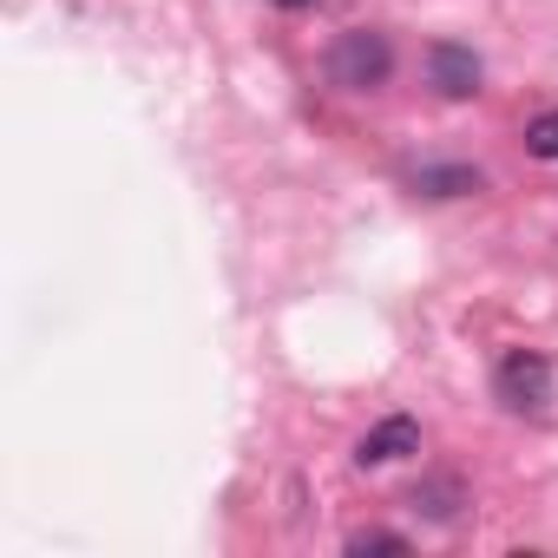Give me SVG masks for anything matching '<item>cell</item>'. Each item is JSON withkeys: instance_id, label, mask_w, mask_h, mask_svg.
Wrapping results in <instances>:
<instances>
[{"instance_id": "cell-1", "label": "cell", "mask_w": 558, "mask_h": 558, "mask_svg": "<svg viewBox=\"0 0 558 558\" xmlns=\"http://www.w3.org/2000/svg\"><path fill=\"white\" fill-rule=\"evenodd\" d=\"M493 395H499L512 414H551L558 375H551V362H545L538 349H512V355L499 362V375H493Z\"/></svg>"}, {"instance_id": "cell-2", "label": "cell", "mask_w": 558, "mask_h": 558, "mask_svg": "<svg viewBox=\"0 0 558 558\" xmlns=\"http://www.w3.org/2000/svg\"><path fill=\"white\" fill-rule=\"evenodd\" d=\"M388 66H395V47H388V34H342L336 47H329V80L342 86V93H375L381 80H388Z\"/></svg>"}, {"instance_id": "cell-3", "label": "cell", "mask_w": 558, "mask_h": 558, "mask_svg": "<svg viewBox=\"0 0 558 558\" xmlns=\"http://www.w3.org/2000/svg\"><path fill=\"white\" fill-rule=\"evenodd\" d=\"M408 453H421V421H408V414H388V421L368 427L362 447H355L362 466H388V460H408Z\"/></svg>"}, {"instance_id": "cell-4", "label": "cell", "mask_w": 558, "mask_h": 558, "mask_svg": "<svg viewBox=\"0 0 558 558\" xmlns=\"http://www.w3.org/2000/svg\"><path fill=\"white\" fill-rule=\"evenodd\" d=\"M427 73H434V86H440L447 99H473V93H480V60H473L466 47H453V40H440V47L427 53Z\"/></svg>"}, {"instance_id": "cell-5", "label": "cell", "mask_w": 558, "mask_h": 558, "mask_svg": "<svg viewBox=\"0 0 558 558\" xmlns=\"http://www.w3.org/2000/svg\"><path fill=\"white\" fill-rule=\"evenodd\" d=\"M421 191H427V197H460V191H480V171H466V165H434V171H421Z\"/></svg>"}, {"instance_id": "cell-6", "label": "cell", "mask_w": 558, "mask_h": 558, "mask_svg": "<svg viewBox=\"0 0 558 558\" xmlns=\"http://www.w3.org/2000/svg\"><path fill=\"white\" fill-rule=\"evenodd\" d=\"M525 151L545 158V165H558V112H538V119L525 125Z\"/></svg>"}, {"instance_id": "cell-7", "label": "cell", "mask_w": 558, "mask_h": 558, "mask_svg": "<svg viewBox=\"0 0 558 558\" xmlns=\"http://www.w3.org/2000/svg\"><path fill=\"white\" fill-rule=\"evenodd\" d=\"M453 499H460V486H453V480H440V486H427V493H414V506H427L434 519H453Z\"/></svg>"}, {"instance_id": "cell-8", "label": "cell", "mask_w": 558, "mask_h": 558, "mask_svg": "<svg viewBox=\"0 0 558 558\" xmlns=\"http://www.w3.org/2000/svg\"><path fill=\"white\" fill-rule=\"evenodd\" d=\"M349 551H355V558H368V551H408V538H401V532H355Z\"/></svg>"}, {"instance_id": "cell-9", "label": "cell", "mask_w": 558, "mask_h": 558, "mask_svg": "<svg viewBox=\"0 0 558 558\" xmlns=\"http://www.w3.org/2000/svg\"><path fill=\"white\" fill-rule=\"evenodd\" d=\"M276 8H310V0H276Z\"/></svg>"}]
</instances>
